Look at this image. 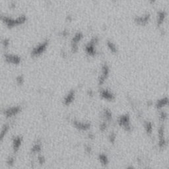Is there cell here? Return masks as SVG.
<instances>
[{"mask_svg":"<svg viewBox=\"0 0 169 169\" xmlns=\"http://www.w3.org/2000/svg\"><path fill=\"white\" fill-rule=\"evenodd\" d=\"M1 19L4 25L7 26V27L12 29V28H15L25 24L27 21V17H26L25 15H21L17 18H13V17L7 15H2Z\"/></svg>","mask_w":169,"mask_h":169,"instance_id":"6da1fadb","label":"cell"},{"mask_svg":"<svg viewBox=\"0 0 169 169\" xmlns=\"http://www.w3.org/2000/svg\"><path fill=\"white\" fill-rule=\"evenodd\" d=\"M49 42L48 40L43 41L40 44L36 45L35 47H34L32 49L31 52V55L32 58L38 57L44 54L47 50V48L48 46Z\"/></svg>","mask_w":169,"mask_h":169,"instance_id":"7a4b0ae2","label":"cell"},{"mask_svg":"<svg viewBox=\"0 0 169 169\" xmlns=\"http://www.w3.org/2000/svg\"><path fill=\"white\" fill-rule=\"evenodd\" d=\"M98 42L99 38L97 37H94L86 44L85 47H84V51H85V53L88 56H91V57H94V56H96L97 53L96 46Z\"/></svg>","mask_w":169,"mask_h":169,"instance_id":"3957f363","label":"cell"},{"mask_svg":"<svg viewBox=\"0 0 169 169\" xmlns=\"http://www.w3.org/2000/svg\"><path fill=\"white\" fill-rule=\"evenodd\" d=\"M118 123L120 127L126 131H131V127L130 123V117L129 114H125L119 117L118 120Z\"/></svg>","mask_w":169,"mask_h":169,"instance_id":"277c9868","label":"cell"},{"mask_svg":"<svg viewBox=\"0 0 169 169\" xmlns=\"http://www.w3.org/2000/svg\"><path fill=\"white\" fill-rule=\"evenodd\" d=\"M158 146L161 149H163L167 145V141L165 137V129L164 125L161 124L160 125L159 130H158Z\"/></svg>","mask_w":169,"mask_h":169,"instance_id":"5b68a950","label":"cell"},{"mask_svg":"<svg viewBox=\"0 0 169 169\" xmlns=\"http://www.w3.org/2000/svg\"><path fill=\"white\" fill-rule=\"evenodd\" d=\"M83 34L81 32H78L73 36L71 40V49L72 53L75 54L78 51V46H79V42L83 39Z\"/></svg>","mask_w":169,"mask_h":169,"instance_id":"8992f818","label":"cell"},{"mask_svg":"<svg viewBox=\"0 0 169 169\" xmlns=\"http://www.w3.org/2000/svg\"><path fill=\"white\" fill-rule=\"evenodd\" d=\"M109 66H108L107 64H103L101 68V74L100 75V76H99L98 80V83L99 85H103V84L105 83V81H107V79H108V75H109Z\"/></svg>","mask_w":169,"mask_h":169,"instance_id":"52a82bcc","label":"cell"},{"mask_svg":"<svg viewBox=\"0 0 169 169\" xmlns=\"http://www.w3.org/2000/svg\"><path fill=\"white\" fill-rule=\"evenodd\" d=\"M151 19V15L149 13H146L140 16H136L134 19V22L136 25L141 27H144L149 23Z\"/></svg>","mask_w":169,"mask_h":169,"instance_id":"ba28073f","label":"cell"},{"mask_svg":"<svg viewBox=\"0 0 169 169\" xmlns=\"http://www.w3.org/2000/svg\"><path fill=\"white\" fill-rule=\"evenodd\" d=\"M5 62L13 65H19L21 62V58L18 55L13 54H5L4 55Z\"/></svg>","mask_w":169,"mask_h":169,"instance_id":"9c48e42d","label":"cell"},{"mask_svg":"<svg viewBox=\"0 0 169 169\" xmlns=\"http://www.w3.org/2000/svg\"><path fill=\"white\" fill-rule=\"evenodd\" d=\"M21 110H22V108L20 107H19V106L9 107L5 110V111H4V114H5V116L7 117V118H11V117H13L17 115V114H18L19 112L21 111Z\"/></svg>","mask_w":169,"mask_h":169,"instance_id":"30bf717a","label":"cell"},{"mask_svg":"<svg viewBox=\"0 0 169 169\" xmlns=\"http://www.w3.org/2000/svg\"><path fill=\"white\" fill-rule=\"evenodd\" d=\"M73 123L75 128H77V129H79V130H81V131L88 130L89 129H90L91 126V125L90 123L82 122L77 120H73Z\"/></svg>","mask_w":169,"mask_h":169,"instance_id":"8fae6325","label":"cell"},{"mask_svg":"<svg viewBox=\"0 0 169 169\" xmlns=\"http://www.w3.org/2000/svg\"><path fill=\"white\" fill-rule=\"evenodd\" d=\"M169 106V99L168 97H162L159 99L155 104V107L158 110H161L163 108L167 107Z\"/></svg>","mask_w":169,"mask_h":169,"instance_id":"7c38bea8","label":"cell"},{"mask_svg":"<svg viewBox=\"0 0 169 169\" xmlns=\"http://www.w3.org/2000/svg\"><path fill=\"white\" fill-rule=\"evenodd\" d=\"M100 96L105 100L112 101L115 99L114 95L108 89H102L100 91Z\"/></svg>","mask_w":169,"mask_h":169,"instance_id":"4fadbf2b","label":"cell"},{"mask_svg":"<svg viewBox=\"0 0 169 169\" xmlns=\"http://www.w3.org/2000/svg\"><path fill=\"white\" fill-rule=\"evenodd\" d=\"M75 93L73 90H71L69 91L64 99V104L66 106H69L73 103L75 99Z\"/></svg>","mask_w":169,"mask_h":169,"instance_id":"5bb4252c","label":"cell"},{"mask_svg":"<svg viewBox=\"0 0 169 169\" xmlns=\"http://www.w3.org/2000/svg\"><path fill=\"white\" fill-rule=\"evenodd\" d=\"M23 139L20 136H17L13 139V149L15 153L17 152L20 149V147L22 144Z\"/></svg>","mask_w":169,"mask_h":169,"instance_id":"9a60e30c","label":"cell"},{"mask_svg":"<svg viewBox=\"0 0 169 169\" xmlns=\"http://www.w3.org/2000/svg\"><path fill=\"white\" fill-rule=\"evenodd\" d=\"M166 19V13L163 11H161L158 13L157 16V24L158 27L161 26L164 23Z\"/></svg>","mask_w":169,"mask_h":169,"instance_id":"2e32d148","label":"cell"},{"mask_svg":"<svg viewBox=\"0 0 169 169\" xmlns=\"http://www.w3.org/2000/svg\"><path fill=\"white\" fill-rule=\"evenodd\" d=\"M107 46L110 52H112V54H116L118 52V48H117L116 44L113 42H112L111 40L107 41Z\"/></svg>","mask_w":169,"mask_h":169,"instance_id":"e0dca14e","label":"cell"},{"mask_svg":"<svg viewBox=\"0 0 169 169\" xmlns=\"http://www.w3.org/2000/svg\"><path fill=\"white\" fill-rule=\"evenodd\" d=\"M144 127H145V130H146V133L147 134V135L151 136L152 135L153 133V124L151 122H146L145 123L144 125Z\"/></svg>","mask_w":169,"mask_h":169,"instance_id":"ac0fdd59","label":"cell"},{"mask_svg":"<svg viewBox=\"0 0 169 169\" xmlns=\"http://www.w3.org/2000/svg\"><path fill=\"white\" fill-rule=\"evenodd\" d=\"M9 129V125L8 123L3 125V126L2 127L1 134H0V139H1V142H3V138L5 137L6 134L7 133Z\"/></svg>","mask_w":169,"mask_h":169,"instance_id":"d6986e66","label":"cell"},{"mask_svg":"<svg viewBox=\"0 0 169 169\" xmlns=\"http://www.w3.org/2000/svg\"><path fill=\"white\" fill-rule=\"evenodd\" d=\"M99 160L103 166L108 165V162H109V160H108V157L105 154L103 153L100 154V155H99Z\"/></svg>","mask_w":169,"mask_h":169,"instance_id":"ffe728a7","label":"cell"},{"mask_svg":"<svg viewBox=\"0 0 169 169\" xmlns=\"http://www.w3.org/2000/svg\"><path fill=\"white\" fill-rule=\"evenodd\" d=\"M103 118L107 121H110L112 120V114L110 110L108 109V108H105L103 110Z\"/></svg>","mask_w":169,"mask_h":169,"instance_id":"44dd1931","label":"cell"},{"mask_svg":"<svg viewBox=\"0 0 169 169\" xmlns=\"http://www.w3.org/2000/svg\"><path fill=\"white\" fill-rule=\"evenodd\" d=\"M41 150H42V148H41L40 144H36L34 145L31 148V153H40Z\"/></svg>","mask_w":169,"mask_h":169,"instance_id":"7402d4cb","label":"cell"},{"mask_svg":"<svg viewBox=\"0 0 169 169\" xmlns=\"http://www.w3.org/2000/svg\"><path fill=\"white\" fill-rule=\"evenodd\" d=\"M166 119H167V114L165 112L161 111L159 114V120L161 121V122H165Z\"/></svg>","mask_w":169,"mask_h":169,"instance_id":"603a6c76","label":"cell"},{"mask_svg":"<svg viewBox=\"0 0 169 169\" xmlns=\"http://www.w3.org/2000/svg\"><path fill=\"white\" fill-rule=\"evenodd\" d=\"M2 44H3V46L4 48H7L9 46L10 42H9V40L8 38H4L3 41H2Z\"/></svg>","mask_w":169,"mask_h":169,"instance_id":"cb8c5ba5","label":"cell"},{"mask_svg":"<svg viewBox=\"0 0 169 169\" xmlns=\"http://www.w3.org/2000/svg\"><path fill=\"white\" fill-rule=\"evenodd\" d=\"M16 81L17 84H19V85H21V84H23L24 83V78L22 75H19V76H17L16 78Z\"/></svg>","mask_w":169,"mask_h":169,"instance_id":"d4e9b609","label":"cell"},{"mask_svg":"<svg viewBox=\"0 0 169 169\" xmlns=\"http://www.w3.org/2000/svg\"><path fill=\"white\" fill-rule=\"evenodd\" d=\"M107 128V124L106 122H102L100 125V130L101 131H105Z\"/></svg>","mask_w":169,"mask_h":169,"instance_id":"484cf974","label":"cell"},{"mask_svg":"<svg viewBox=\"0 0 169 169\" xmlns=\"http://www.w3.org/2000/svg\"><path fill=\"white\" fill-rule=\"evenodd\" d=\"M116 136L115 135V133H112L111 134H110V135H109L110 142L112 143V144H114V142H115V140H116Z\"/></svg>","mask_w":169,"mask_h":169,"instance_id":"4316f807","label":"cell"},{"mask_svg":"<svg viewBox=\"0 0 169 169\" xmlns=\"http://www.w3.org/2000/svg\"><path fill=\"white\" fill-rule=\"evenodd\" d=\"M15 162V160H14V158L12 157H10L8 158L7 161V163L9 166H12L13 164Z\"/></svg>","mask_w":169,"mask_h":169,"instance_id":"83f0119b","label":"cell"},{"mask_svg":"<svg viewBox=\"0 0 169 169\" xmlns=\"http://www.w3.org/2000/svg\"><path fill=\"white\" fill-rule=\"evenodd\" d=\"M38 162L40 164H44L45 162V158L43 156H39L38 157Z\"/></svg>","mask_w":169,"mask_h":169,"instance_id":"f1b7e54d","label":"cell"},{"mask_svg":"<svg viewBox=\"0 0 169 169\" xmlns=\"http://www.w3.org/2000/svg\"><path fill=\"white\" fill-rule=\"evenodd\" d=\"M60 35H61L62 37H66V36L68 35V32L67 31H66V30H64V31H63L62 32H61V33H60Z\"/></svg>","mask_w":169,"mask_h":169,"instance_id":"f546056e","label":"cell"},{"mask_svg":"<svg viewBox=\"0 0 169 169\" xmlns=\"http://www.w3.org/2000/svg\"><path fill=\"white\" fill-rule=\"evenodd\" d=\"M85 151L87 152L88 153H91V151H92V149L91 147L89 146H87L85 147Z\"/></svg>","mask_w":169,"mask_h":169,"instance_id":"4dcf8cb0","label":"cell"},{"mask_svg":"<svg viewBox=\"0 0 169 169\" xmlns=\"http://www.w3.org/2000/svg\"><path fill=\"white\" fill-rule=\"evenodd\" d=\"M149 1H150L151 3H154V2H155V1H156V0H149Z\"/></svg>","mask_w":169,"mask_h":169,"instance_id":"1f68e13d","label":"cell"}]
</instances>
